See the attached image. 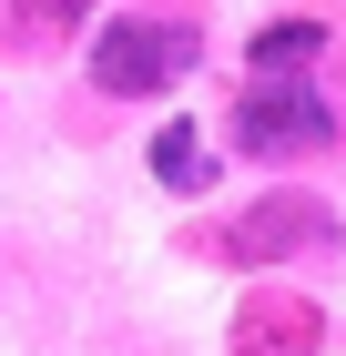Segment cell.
<instances>
[{"mask_svg": "<svg viewBox=\"0 0 346 356\" xmlns=\"http://www.w3.org/2000/svg\"><path fill=\"white\" fill-rule=\"evenodd\" d=\"M235 143L265 153V163H295V153H326V143H336V112L316 102L306 72H255V82L235 92Z\"/></svg>", "mask_w": 346, "mask_h": 356, "instance_id": "obj_1", "label": "cell"}, {"mask_svg": "<svg viewBox=\"0 0 346 356\" xmlns=\"http://www.w3.org/2000/svg\"><path fill=\"white\" fill-rule=\"evenodd\" d=\"M194 51H204V41H194L184 21H112L102 41H92V82L112 92V102H133V92H173L194 72Z\"/></svg>", "mask_w": 346, "mask_h": 356, "instance_id": "obj_2", "label": "cell"}, {"mask_svg": "<svg viewBox=\"0 0 346 356\" xmlns=\"http://www.w3.org/2000/svg\"><path fill=\"white\" fill-rule=\"evenodd\" d=\"M336 234V214H326L316 193H265V204H244L224 234H214V254L224 265H275V254H306Z\"/></svg>", "mask_w": 346, "mask_h": 356, "instance_id": "obj_3", "label": "cell"}, {"mask_svg": "<svg viewBox=\"0 0 346 356\" xmlns=\"http://www.w3.org/2000/svg\"><path fill=\"white\" fill-rule=\"evenodd\" d=\"M316 336H326V316L306 296H244V316H235V356H316Z\"/></svg>", "mask_w": 346, "mask_h": 356, "instance_id": "obj_4", "label": "cell"}, {"mask_svg": "<svg viewBox=\"0 0 346 356\" xmlns=\"http://www.w3.org/2000/svg\"><path fill=\"white\" fill-rule=\"evenodd\" d=\"M81 10H92V0H10V10H0V41H10V51H52L61 31H81Z\"/></svg>", "mask_w": 346, "mask_h": 356, "instance_id": "obj_5", "label": "cell"}, {"mask_svg": "<svg viewBox=\"0 0 346 356\" xmlns=\"http://www.w3.org/2000/svg\"><path fill=\"white\" fill-rule=\"evenodd\" d=\"M153 173H163L173 193H204V184H214V153H204V133H194V122H163V133H153Z\"/></svg>", "mask_w": 346, "mask_h": 356, "instance_id": "obj_6", "label": "cell"}, {"mask_svg": "<svg viewBox=\"0 0 346 356\" xmlns=\"http://www.w3.org/2000/svg\"><path fill=\"white\" fill-rule=\"evenodd\" d=\"M316 51H326L316 21H275V31H255V72H285V61H316Z\"/></svg>", "mask_w": 346, "mask_h": 356, "instance_id": "obj_7", "label": "cell"}]
</instances>
